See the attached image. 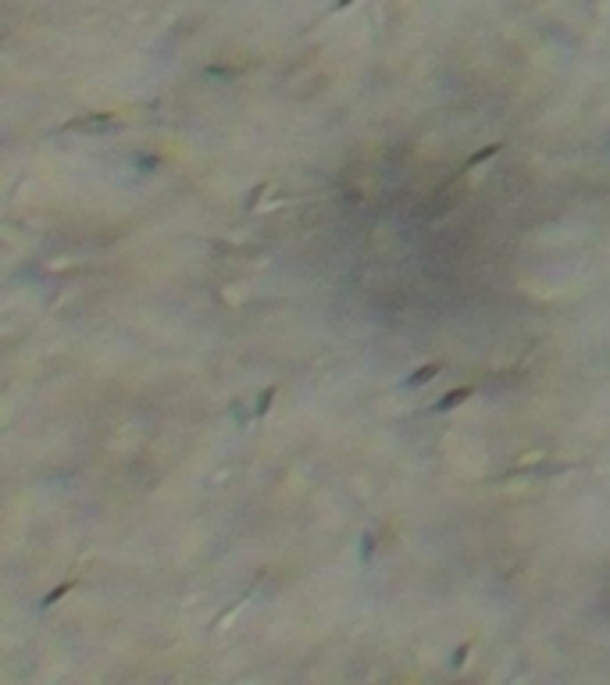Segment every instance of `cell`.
<instances>
[{
  "instance_id": "1",
  "label": "cell",
  "mask_w": 610,
  "mask_h": 685,
  "mask_svg": "<svg viewBox=\"0 0 610 685\" xmlns=\"http://www.w3.org/2000/svg\"><path fill=\"white\" fill-rule=\"evenodd\" d=\"M104 129H118L115 115H79V118L65 121L57 132H104Z\"/></svg>"
},
{
  "instance_id": "2",
  "label": "cell",
  "mask_w": 610,
  "mask_h": 685,
  "mask_svg": "<svg viewBox=\"0 0 610 685\" xmlns=\"http://www.w3.org/2000/svg\"><path fill=\"white\" fill-rule=\"evenodd\" d=\"M475 397V386H457V389H450V393H443L435 404H432V414H446V410H457L464 400H471Z\"/></svg>"
},
{
  "instance_id": "3",
  "label": "cell",
  "mask_w": 610,
  "mask_h": 685,
  "mask_svg": "<svg viewBox=\"0 0 610 685\" xmlns=\"http://www.w3.org/2000/svg\"><path fill=\"white\" fill-rule=\"evenodd\" d=\"M435 375H443V361H432V364H422L414 371V375H407L404 382H400V389H422V386H429Z\"/></svg>"
},
{
  "instance_id": "4",
  "label": "cell",
  "mask_w": 610,
  "mask_h": 685,
  "mask_svg": "<svg viewBox=\"0 0 610 685\" xmlns=\"http://www.w3.org/2000/svg\"><path fill=\"white\" fill-rule=\"evenodd\" d=\"M500 150H503V143H489V147H482V150H475V154H471V157L464 161V172H475V168H478V164H489V161H493V157H496Z\"/></svg>"
},
{
  "instance_id": "5",
  "label": "cell",
  "mask_w": 610,
  "mask_h": 685,
  "mask_svg": "<svg viewBox=\"0 0 610 685\" xmlns=\"http://www.w3.org/2000/svg\"><path fill=\"white\" fill-rule=\"evenodd\" d=\"M275 397H279V386H268V389L261 393V397H257V404H254V418H257V421H261L264 414L271 410V404H275Z\"/></svg>"
},
{
  "instance_id": "6",
  "label": "cell",
  "mask_w": 610,
  "mask_h": 685,
  "mask_svg": "<svg viewBox=\"0 0 610 685\" xmlns=\"http://www.w3.org/2000/svg\"><path fill=\"white\" fill-rule=\"evenodd\" d=\"M250 593H254V589H246V593H243V596L236 599V604H233V607H225V610H222V614H218V617L211 621V632H218V628L225 625V621H233V617H236V610H239V607L246 604V599H250Z\"/></svg>"
},
{
  "instance_id": "7",
  "label": "cell",
  "mask_w": 610,
  "mask_h": 685,
  "mask_svg": "<svg viewBox=\"0 0 610 685\" xmlns=\"http://www.w3.org/2000/svg\"><path fill=\"white\" fill-rule=\"evenodd\" d=\"M72 589H75V582H61L57 589H50V593H47L43 599H39V607H43V610H47V607H54V604H57V599H65V596H68Z\"/></svg>"
},
{
  "instance_id": "8",
  "label": "cell",
  "mask_w": 610,
  "mask_h": 685,
  "mask_svg": "<svg viewBox=\"0 0 610 685\" xmlns=\"http://www.w3.org/2000/svg\"><path fill=\"white\" fill-rule=\"evenodd\" d=\"M471 646H475V642H460V646L450 653V668H453V671H460V668L468 664V653H471Z\"/></svg>"
},
{
  "instance_id": "9",
  "label": "cell",
  "mask_w": 610,
  "mask_h": 685,
  "mask_svg": "<svg viewBox=\"0 0 610 685\" xmlns=\"http://www.w3.org/2000/svg\"><path fill=\"white\" fill-rule=\"evenodd\" d=\"M268 190H271V182H261L257 190H250V197H246V211H254V207H257V200H261Z\"/></svg>"
},
{
  "instance_id": "10",
  "label": "cell",
  "mask_w": 610,
  "mask_h": 685,
  "mask_svg": "<svg viewBox=\"0 0 610 685\" xmlns=\"http://www.w3.org/2000/svg\"><path fill=\"white\" fill-rule=\"evenodd\" d=\"M353 4H357V0H335L328 14H340V11H346V8H353Z\"/></svg>"
},
{
  "instance_id": "11",
  "label": "cell",
  "mask_w": 610,
  "mask_h": 685,
  "mask_svg": "<svg viewBox=\"0 0 610 685\" xmlns=\"http://www.w3.org/2000/svg\"><path fill=\"white\" fill-rule=\"evenodd\" d=\"M371 550H375V539H371V535H364V553H361V557L368 560V553H371Z\"/></svg>"
}]
</instances>
